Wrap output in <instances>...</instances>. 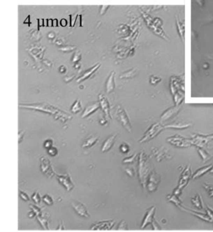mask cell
Returning <instances> with one entry per match:
<instances>
[{"label": "cell", "instance_id": "obj_22", "mask_svg": "<svg viewBox=\"0 0 213 232\" xmlns=\"http://www.w3.org/2000/svg\"><path fill=\"white\" fill-rule=\"evenodd\" d=\"M191 201H192V203L195 205V206L197 207L198 209L202 210L203 208H204L203 202V200H202V198L199 195H197L195 196L194 198L191 199Z\"/></svg>", "mask_w": 213, "mask_h": 232}, {"label": "cell", "instance_id": "obj_33", "mask_svg": "<svg viewBox=\"0 0 213 232\" xmlns=\"http://www.w3.org/2000/svg\"><path fill=\"white\" fill-rule=\"evenodd\" d=\"M116 230H128V227L127 224L124 222V221H121V222L119 225Z\"/></svg>", "mask_w": 213, "mask_h": 232}, {"label": "cell", "instance_id": "obj_7", "mask_svg": "<svg viewBox=\"0 0 213 232\" xmlns=\"http://www.w3.org/2000/svg\"><path fill=\"white\" fill-rule=\"evenodd\" d=\"M56 176L59 183L66 188L68 191H70L73 189L74 187V184L72 182L71 177L68 174H65V175H57L56 174Z\"/></svg>", "mask_w": 213, "mask_h": 232}, {"label": "cell", "instance_id": "obj_20", "mask_svg": "<svg viewBox=\"0 0 213 232\" xmlns=\"http://www.w3.org/2000/svg\"><path fill=\"white\" fill-rule=\"evenodd\" d=\"M37 218L43 229L46 230H48L49 229L48 225V216H45L42 213L40 215L37 216Z\"/></svg>", "mask_w": 213, "mask_h": 232}, {"label": "cell", "instance_id": "obj_14", "mask_svg": "<svg viewBox=\"0 0 213 232\" xmlns=\"http://www.w3.org/2000/svg\"><path fill=\"white\" fill-rule=\"evenodd\" d=\"M116 136H117V134L111 135L108 137V138L104 141V142L103 143L102 148H101L102 152H106L111 149L112 147L113 146V144L115 142V139H116Z\"/></svg>", "mask_w": 213, "mask_h": 232}, {"label": "cell", "instance_id": "obj_9", "mask_svg": "<svg viewBox=\"0 0 213 232\" xmlns=\"http://www.w3.org/2000/svg\"><path fill=\"white\" fill-rule=\"evenodd\" d=\"M168 141L171 144L179 147H187L192 144L191 140H186L179 135H176L169 138Z\"/></svg>", "mask_w": 213, "mask_h": 232}, {"label": "cell", "instance_id": "obj_11", "mask_svg": "<svg viewBox=\"0 0 213 232\" xmlns=\"http://www.w3.org/2000/svg\"><path fill=\"white\" fill-rule=\"evenodd\" d=\"M99 103L100 104V107L101 108V109L104 111V113H105L106 117L109 119H111V117L110 116V106L109 101L107 100L106 97L101 94L99 95Z\"/></svg>", "mask_w": 213, "mask_h": 232}, {"label": "cell", "instance_id": "obj_8", "mask_svg": "<svg viewBox=\"0 0 213 232\" xmlns=\"http://www.w3.org/2000/svg\"><path fill=\"white\" fill-rule=\"evenodd\" d=\"M162 127L161 126L158 125H153L151 127L147 130V132L144 134V136L143 137V138L139 141L140 143H143L145 142V141H149L153 138L154 137L156 136L157 135H158L159 133H160L161 130H162Z\"/></svg>", "mask_w": 213, "mask_h": 232}, {"label": "cell", "instance_id": "obj_23", "mask_svg": "<svg viewBox=\"0 0 213 232\" xmlns=\"http://www.w3.org/2000/svg\"><path fill=\"white\" fill-rule=\"evenodd\" d=\"M81 108H81V101L79 100H77L73 103V104L72 105L71 111L72 113H78V112H79L81 110Z\"/></svg>", "mask_w": 213, "mask_h": 232}, {"label": "cell", "instance_id": "obj_32", "mask_svg": "<svg viewBox=\"0 0 213 232\" xmlns=\"http://www.w3.org/2000/svg\"><path fill=\"white\" fill-rule=\"evenodd\" d=\"M48 153L49 155L52 156V157H55V156L57 155V153H58V151H57L56 147H52L49 148V149H48Z\"/></svg>", "mask_w": 213, "mask_h": 232}, {"label": "cell", "instance_id": "obj_4", "mask_svg": "<svg viewBox=\"0 0 213 232\" xmlns=\"http://www.w3.org/2000/svg\"><path fill=\"white\" fill-rule=\"evenodd\" d=\"M155 210H156V207H155V206H152V207L150 208L148 210H147L145 216H144V218L143 219L141 228H144L148 224L151 223L153 225L154 230H156L161 229V228L160 227V225H159L154 219Z\"/></svg>", "mask_w": 213, "mask_h": 232}, {"label": "cell", "instance_id": "obj_37", "mask_svg": "<svg viewBox=\"0 0 213 232\" xmlns=\"http://www.w3.org/2000/svg\"><path fill=\"white\" fill-rule=\"evenodd\" d=\"M207 213H208V215L209 216V218L211 219V220L213 221V211L211 209L209 208V207L207 208Z\"/></svg>", "mask_w": 213, "mask_h": 232}, {"label": "cell", "instance_id": "obj_24", "mask_svg": "<svg viewBox=\"0 0 213 232\" xmlns=\"http://www.w3.org/2000/svg\"><path fill=\"white\" fill-rule=\"evenodd\" d=\"M168 200H169V201H172V202L174 203V204H175L177 206H178L179 208H180L181 206V202L179 201V200L178 199V197L176 196V195H174L172 196H170V197H168Z\"/></svg>", "mask_w": 213, "mask_h": 232}, {"label": "cell", "instance_id": "obj_31", "mask_svg": "<svg viewBox=\"0 0 213 232\" xmlns=\"http://www.w3.org/2000/svg\"><path fill=\"white\" fill-rule=\"evenodd\" d=\"M120 151L123 153H127L129 151V147L128 144L126 143H122L120 147Z\"/></svg>", "mask_w": 213, "mask_h": 232}, {"label": "cell", "instance_id": "obj_27", "mask_svg": "<svg viewBox=\"0 0 213 232\" xmlns=\"http://www.w3.org/2000/svg\"><path fill=\"white\" fill-rule=\"evenodd\" d=\"M198 153H199L202 159H203L204 161L209 159V155L205 150L201 149V148H199V149H198Z\"/></svg>", "mask_w": 213, "mask_h": 232}, {"label": "cell", "instance_id": "obj_38", "mask_svg": "<svg viewBox=\"0 0 213 232\" xmlns=\"http://www.w3.org/2000/svg\"><path fill=\"white\" fill-rule=\"evenodd\" d=\"M24 132L23 131L19 133V134H18V142L19 143H20L21 141H22L23 137H24Z\"/></svg>", "mask_w": 213, "mask_h": 232}, {"label": "cell", "instance_id": "obj_25", "mask_svg": "<svg viewBox=\"0 0 213 232\" xmlns=\"http://www.w3.org/2000/svg\"><path fill=\"white\" fill-rule=\"evenodd\" d=\"M204 188L208 192L209 196L211 198H213V185L210 184H204Z\"/></svg>", "mask_w": 213, "mask_h": 232}, {"label": "cell", "instance_id": "obj_21", "mask_svg": "<svg viewBox=\"0 0 213 232\" xmlns=\"http://www.w3.org/2000/svg\"><path fill=\"white\" fill-rule=\"evenodd\" d=\"M212 166H213L212 165H209L208 166H204V167H202V168H199V170H197L196 172L193 175V178L196 179V178H199V177L201 176L202 175H203L204 174H205L208 171H210V170L212 167Z\"/></svg>", "mask_w": 213, "mask_h": 232}, {"label": "cell", "instance_id": "obj_19", "mask_svg": "<svg viewBox=\"0 0 213 232\" xmlns=\"http://www.w3.org/2000/svg\"><path fill=\"white\" fill-rule=\"evenodd\" d=\"M100 66V64H97L95 66H94L93 68H91V69H89L87 71H86L85 73H84V75L81 77L79 78H78V79L77 80V82H81L82 81L85 80V79L88 78L90 76H91L92 74H93L98 69V68Z\"/></svg>", "mask_w": 213, "mask_h": 232}, {"label": "cell", "instance_id": "obj_35", "mask_svg": "<svg viewBox=\"0 0 213 232\" xmlns=\"http://www.w3.org/2000/svg\"><path fill=\"white\" fill-rule=\"evenodd\" d=\"M53 140H46L44 143V147L47 150L53 147Z\"/></svg>", "mask_w": 213, "mask_h": 232}, {"label": "cell", "instance_id": "obj_17", "mask_svg": "<svg viewBox=\"0 0 213 232\" xmlns=\"http://www.w3.org/2000/svg\"><path fill=\"white\" fill-rule=\"evenodd\" d=\"M99 137L97 136H94V135H89L88 136L85 140L84 141L83 143L82 144V147L83 148H90L96 144V143L98 141Z\"/></svg>", "mask_w": 213, "mask_h": 232}, {"label": "cell", "instance_id": "obj_13", "mask_svg": "<svg viewBox=\"0 0 213 232\" xmlns=\"http://www.w3.org/2000/svg\"><path fill=\"white\" fill-rule=\"evenodd\" d=\"M99 107H100V104H99V102H96V103H93L90 104H88L85 109L83 113H82V114L81 117L85 118V117H88V116L91 115L92 113H94V112L96 111Z\"/></svg>", "mask_w": 213, "mask_h": 232}, {"label": "cell", "instance_id": "obj_10", "mask_svg": "<svg viewBox=\"0 0 213 232\" xmlns=\"http://www.w3.org/2000/svg\"><path fill=\"white\" fill-rule=\"evenodd\" d=\"M71 205L78 215L85 218H89L90 216L87 208L82 203L74 200L71 202Z\"/></svg>", "mask_w": 213, "mask_h": 232}, {"label": "cell", "instance_id": "obj_41", "mask_svg": "<svg viewBox=\"0 0 213 232\" xmlns=\"http://www.w3.org/2000/svg\"><path fill=\"white\" fill-rule=\"evenodd\" d=\"M210 172H211V173H213V166H212V167L211 168V169L210 170Z\"/></svg>", "mask_w": 213, "mask_h": 232}, {"label": "cell", "instance_id": "obj_16", "mask_svg": "<svg viewBox=\"0 0 213 232\" xmlns=\"http://www.w3.org/2000/svg\"><path fill=\"white\" fill-rule=\"evenodd\" d=\"M114 71H112L109 77L108 78L106 83V91L107 93H110L114 91L115 88L114 82Z\"/></svg>", "mask_w": 213, "mask_h": 232}, {"label": "cell", "instance_id": "obj_36", "mask_svg": "<svg viewBox=\"0 0 213 232\" xmlns=\"http://www.w3.org/2000/svg\"><path fill=\"white\" fill-rule=\"evenodd\" d=\"M125 171L126 172V173L128 174V175L129 176H133L135 175V172H134V170L131 168H126L125 169Z\"/></svg>", "mask_w": 213, "mask_h": 232}, {"label": "cell", "instance_id": "obj_34", "mask_svg": "<svg viewBox=\"0 0 213 232\" xmlns=\"http://www.w3.org/2000/svg\"><path fill=\"white\" fill-rule=\"evenodd\" d=\"M20 197L21 198V199H23L24 201H28L30 200V197H29L28 195L24 191H20Z\"/></svg>", "mask_w": 213, "mask_h": 232}, {"label": "cell", "instance_id": "obj_40", "mask_svg": "<svg viewBox=\"0 0 213 232\" xmlns=\"http://www.w3.org/2000/svg\"><path fill=\"white\" fill-rule=\"evenodd\" d=\"M64 227H63V222H61V225H59V227L57 228V230H64Z\"/></svg>", "mask_w": 213, "mask_h": 232}, {"label": "cell", "instance_id": "obj_5", "mask_svg": "<svg viewBox=\"0 0 213 232\" xmlns=\"http://www.w3.org/2000/svg\"><path fill=\"white\" fill-rule=\"evenodd\" d=\"M40 168L42 172L45 174L46 176L49 178H51L54 175H56L55 172L53 171L52 168L51 161L49 159L45 157H42L40 159Z\"/></svg>", "mask_w": 213, "mask_h": 232}, {"label": "cell", "instance_id": "obj_29", "mask_svg": "<svg viewBox=\"0 0 213 232\" xmlns=\"http://www.w3.org/2000/svg\"><path fill=\"white\" fill-rule=\"evenodd\" d=\"M30 208L33 211L35 214H36V216H38V215H40L42 214V212H41V209H40L39 208H38V206L33 205L32 204H31L30 205Z\"/></svg>", "mask_w": 213, "mask_h": 232}, {"label": "cell", "instance_id": "obj_39", "mask_svg": "<svg viewBox=\"0 0 213 232\" xmlns=\"http://www.w3.org/2000/svg\"><path fill=\"white\" fill-rule=\"evenodd\" d=\"M35 216H36V214L33 211H32V210H31V211L28 213V216L30 217V218H32V217H34Z\"/></svg>", "mask_w": 213, "mask_h": 232}, {"label": "cell", "instance_id": "obj_43", "mask_svg": "<svg viewBox=\"0 0 213 232\" xmlns=\"http://www.w3.org/2000/svg\"><path fill=\"white\" fill-rule=\"evenodd\" d=\"M212 160H213V158H212Z\"/></svg>", "mask_w": 213, "mask_h": 232}, {"label": "cell", "instance_id": "obj_2", "mask_svg": "<svg viewBox=\"0 0 213 232\" xmlns=\"http://www.w3.org/2000/svg\"><path fill=\"white\" fill-rule=\"evenodd\" d=\"M149 172L150 165L149 159L146 155L144 154V152H141L139 157L138 173L141 183L144 188H145L146 187L147 180L150 174Z\"/></svg>", "mask_w": 213, "mask_h": 232}, {"label": "cell", "instance_id": "obj_18", "mask_svg": "<svg viewBox=\"0 0 213 232\" xmlns=\"http://www.w3.org/2000/svg\"><path fill=\"white\" fill-rule=\"evenodd\" d=\"M208 139H209V136L205 137L202 136H196L193 140H191V142H192V144H196L198 147H203L204 145L207 143Z\"/></svg>", "mask_w": 213, "mask_h": 232}, {"label": "cell", "instance_id": "obj_42", "mask_svg": "<svg viewBox=\"0 0 213 232\" xmlns=\"http://www.w3.org/2000/svg\"><path fill=\"white\" fill-rule=\"evenodd\" d=\"M209 137H210V138H213V136H210Z\"/></svg>", "mask_w": 213, "mask_h": 232}, {"label": "cell", "instance_id": "obj_3", "mask_svg": "<svg viewBox=\"0 0 213 232\" xmlns=\"http://www.w3.org/2000/svg\"><path fill=\"white\" fill-rule=\"evenodd\" d=\"M115 117L128 132H131V125L129 122L128 115L126 114L125 110L120 106H118L116 108V112H115Z\"/></svg>", "mask_w": 213, "mask_h": 232}, {"label": "cell", "instance_id": "obj_12", "mask_svg": "<svg viewBox=\"0 0 213 232\" xmlns=\"http://www.w3.org/2000/svg\"><path fill=\"white\" fill-rule=\"evenodd\" d=\"M191 174V169H190V166H188L187 167H186V168L184 170L183 172L182 173L181 177V178H180L179 183V187H178V188H179L180 190L183 189V188L186 185L187 182H188V180L190 178Z\"/></svg>", "mask_w": 213, "mask_h": 232}, {"label": "cell", "instance_id": "obj_1", "mask_svg": "<svg viewBox=\"0 0 213 232\" xmlns=\"http://www.w3.org/2000/svg\"><path fill=\"white\" fill-rule=\"evenodd\" d=\"M20 108H28V109L34 110L39 111L45 112V113L51 115L55 117L56 119H59L63 122L66 121L68 119L71 118V116L65 112L60 110L53 105L49 104L46 103H32V104H20Z\"/></svg>", "mask_w": 213, "mask_h": 232}, {"label": "cell", "instance_id": "obj_15", "mask_svg": "<svg viewBox=\"0 0 213 232\" xmlns=\"http://www.w3.org/2000/svg\"><path fill=\"white\" fill-rule=\"evenodd\" d=\"M114 223V221L113 222H110V221H106V222H102L97 223L95 225H93V227L91 228V230H110L111 227L113 226Z\"/></svg>", "mask_w": 213, "mask_h": 232}, {"label": "cell", "instance_id": "obj_26", "mask_svg": "<svg viewBox=\"0 0 213 232\" xmlns=\"http://www.w3.org/2000/svg\"><path fill=\"white\" fill-rule=\"evenodd\" d=\"M32 200L37 204H39L41 202V196L38 191H35L31 197Z\"/></svg>", "mask_w": 213, "mask_h": 232}, {"label": "cell", "instance_id": "obj_30", "mask_svg": "<svg viewBox=\"0 0 213 232\" xmlns=\"http://www.w3.org/2000/svg\"><path fill=\"white\" fill-rule=\"evenodd\" d=\"M136 157H137V154L133 155L131 156V157H128V158H126L124 159L123 161H122V163H131L135 161Z\"/></svg>", "mask_w": 213, "mask_h": 232}, {"label": "cell", "instance_id": "obj_28", "mask_svg": "<svg viewBox=\"0 0 213 232\" xmlns=\"http://www.w3.org/2000/svg\"><path fill=\"white\" fill-rule=\"evenodd\" d=\"M43 200L48 205H52L53 204V200L52 197L48 194L45 195L44 197H43Z\"/></svg>", "mask_w": 213, "mask_h": 232}, {"label": "cell", "instance_id": "obj_6", "mask_svg": "<svg viewBox=\"0 0 213 232\" xmlns=\"http://www.w3.org/2000/svg\"><path fill=\"white\" fill-rule=\"evenodd\" d=\"M160 176L156 172L154 171L151 172L149 174L146 183V187L148 191L150 192L156 191L160 182Z\"/></svg>", "mask_w": 213, "mask_h": 232}]
</instances>
